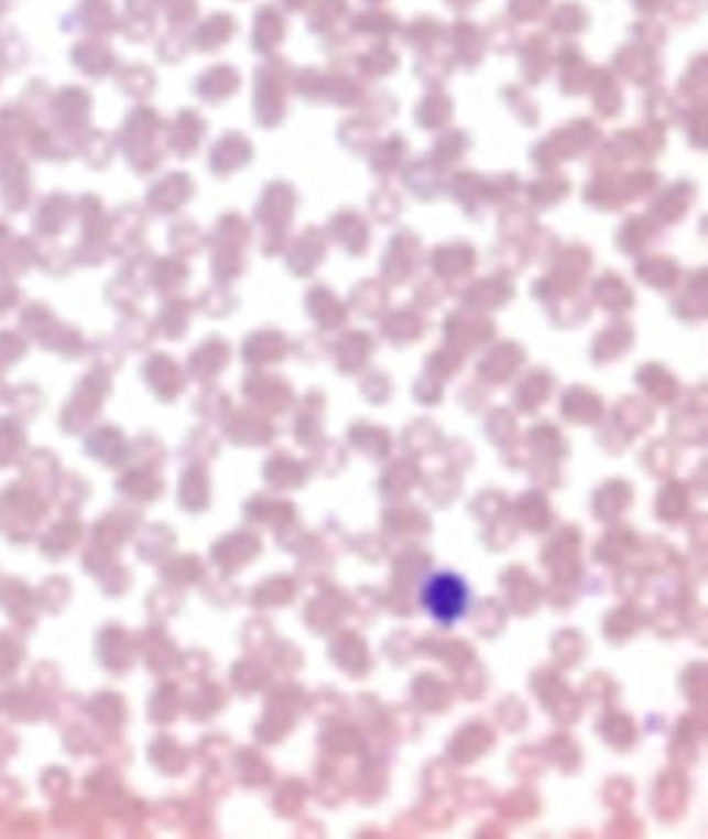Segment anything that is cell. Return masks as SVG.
<instances>
[{"label":"cell","mask_w":708,"mask_h":839,"mask_svg":"<svg viewBox=\"0 0 708 839\" xmlns=\"http://www.w3.org/2000/svg\"><path fill=\"white\" fill-rule=\"evenodd\" d=\"M420 602L433 620L451 625L464 618L470 602V590L461 576L454 571H438L422 586Z\"/></svg>","instance_id":"6da1fadb"}]
</instances>
